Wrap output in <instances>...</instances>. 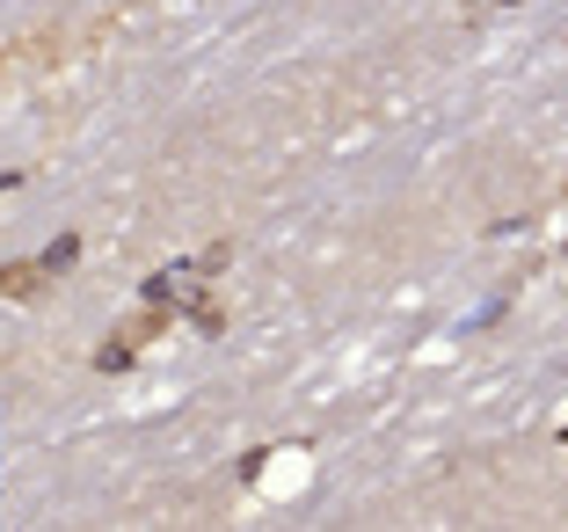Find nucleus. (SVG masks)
I'll return each mask as SVG.
<instances>
[{"mask_svg":"<svg viewBox=\"0 0 568 532\" xmlns=\"http://www.w3.org/2000/svg\"><path fill=\"white\" fill-rule=\"evenodd\" d=\"M73 255H81V241H73V233H67V241H51V255H44V278H51V270H67Z\"/></svg>","mask_w":568,"mask_h":532,"instance_id":"f257e3e1","label":"nucleus"}]
</instances>
